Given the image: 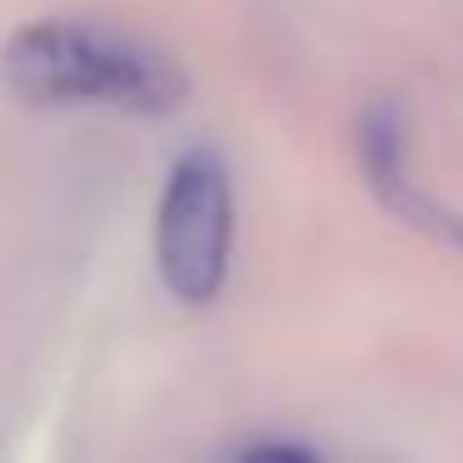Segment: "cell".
I'll return each instance as SVG.
<instances>
[{"mask_svg":"<svg viewBox=\"0 0 463 463\" xmlns=\"http://www.w3.org/2000/svg\"><path fill=\"white\" fill-rule=\"evenodd\" d=\"M234 463H324V458L314 449H304V443L274 439V443H254V449H244Z\"/></svg>","mask_w":463,"mask_h":463,"instance_id":"cell-4","label":"cell"},{"mask_svg":"<svg viewBox=\"0 0 463 463\" xmlns=\"http://www.w3.org/2000/svg\"><path fill=\"white\" fill-rule=\"evenodd\" d=\"M230 170L214 150H184L165 180L160 214H155L160 284L180 304H210L230 274Z\"/></svg>","mask_w":463,"mask_h":463,"instance_id":"cell-2","label":"cell"},{"mask_svg":"<svg viewBox=\"0 0 463 463\" xmlns=\"http://www.w3.org/2000/svg\"><path fill=\"white\" fill-rule=\"evenodd\" d=\"M5 80L35 105H105L125 115H170L190 75L170 51L105 21H35L5 41Z\"/></svg>","mask_w":463,"mask_h":463,"instance_id":"cell-1","label":"cell"},{"mask_svg":"<svg viewBox=\"0 0 463 463\" xmlns=\"http://www.w3.org/2000/svg\"><path fill=\"white\" fill-rule=\"evenodd\" d=\"M403 110L393 100H373L369 110L359 115V130H354V145H359V170L369 180V190L399 214L403 224L433 234L439 244H453L463 250V214L443 210L433 194H423L419 184L409 180V165H403Z\"/></svg>","mask_w":463,"mask_h":463,"instance_id":"cell-3","label":"cell"}]
</instances>
